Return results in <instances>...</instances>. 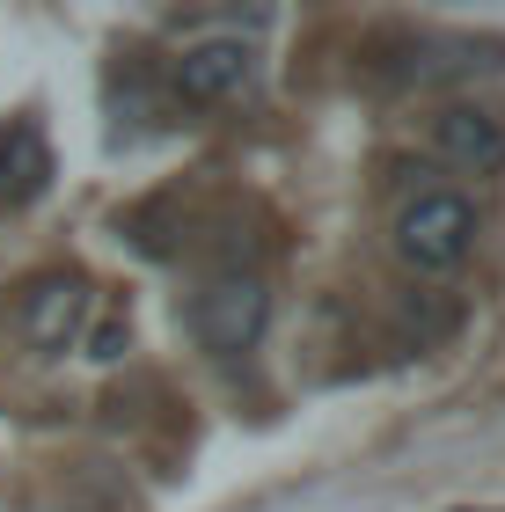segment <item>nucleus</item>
<instances>
[{
	"label": "nucleus",
	"instance_id": "20e7f679",
	"mask_svg": "<svg viewBox=\"0 0 505 512\" xmlns=\"http://www.w3.org/2000/svg\"><path fill=\"white\" fill-rule=\"evenodd\" d=\"M432 147H440V161L462 169V176H498L505 169V125L491 110H469V103H454V110L432 118Z\"/></svg>",
	"mask_w": 505,
	"mask_h": 512
},
{
	"label": "nucleus",
	"instance_id": "f257e3e1",
	"mask_svg": "<svg viewBox=\"0 0 505 512\" xmlns=\"http://www.w3.org/2000/svg\"><path fill=\"white\" fill-rule=\"evenodd\" d=\"M469 249H476V205H469L462 191H418V198L396 213V256H403L418 278L462 271Z\"/></svg>",
	"mask_w": 505,
	"mask_h": 512
},
{
	"label": "nucleus",
	"instance_id": "7ed1b4c3",
	"mask_svg": "<svg viewBox=\"0 0 505 512\" xmlns=\"http://www.w3.org/2000/svg\"><path fill=\"white\" fill-rule=\"evenodd\" d=\"M81 315H88V286H81L74 271L30 278V293H22V337H30L44 359H59L66 344L81 337Z\"/></svg>",
	"mask_w": 505,
	"mask_h": 512
},
{
	"label": "nucleus",
	"instance_id": "423d86ee",
	"mask_svg": "<svg viewBox=\"0 0 505 512\" xmlns=\"http://www.w3.org/2000/svg\"><path fill=\"white\" fill-rule=\"evenodd\" d=\"M52 191V147H44V125L37 118H15L0 132V198L8 205H30Z\"/></svg>",
	"mask_w": 505,
	"mask_h": 512
},
{
	"label": "nucleus",
	"instance_id": "0eeeda50",
	"mask_svg": "<svg viewBox=\"0 0 505 512\" xmlns=\"http://www.w3.org/2000/svg\"><path fill=\"white\" fill-rule=\"evenodd\" d=\"M125 352V330H118V322H103V330H96V359H118Z\"/></svg>",
	"mask_w": 505,
	"mask_h": 512
},
{
	"label": "nucleus",
	"instance_id": "f03ea898",
	"mask_svg": "<svg viewBox=\"0 0 505 512\" xmlns=\"http://www.w3.org/2000/svg\"><path fill=\"white\" fill-rule=\"evenodd\" d=\"M264 322H271V293H264V278H249V271L205 278L198 300H191V337H198L213 359L249 352V344L264 337Z\"/></svg>",
	"mask_w": 505,
	"mask_h": 512
},
{
	"label": "nucleus",
	"instance_id": "39448f33",
	"mask_svg": "<svg viewBox=\"0 0 505 512\" xmlns=\"http://www.w3.org/2000/svg\"><path fill=\"white\" fill-rule=\"evenodd\" d=\"M169 81H176L183 103H227V96L249 81V44H235V37H205V44H191V52L176 59Z\"/></svg>",
	"mask_w": 505,
	"mask_h": 512
}]
</instances>
